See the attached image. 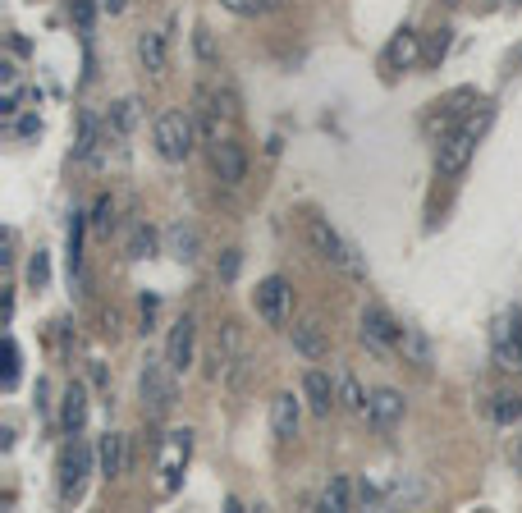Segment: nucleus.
<instances>
[{
	"instance_id": "f257e3e1",
	"label": "nucleus",
	"mask_w": 522,
	"mask_h": 513,
	"mask_svg": "<svg viewBox=\"0 0 522 513\" xmlns=\"http://www.w3.org/2000/svg\"><path fill=\"white\" fill-rule=\"evenodd\" d=\"M303 239H307V248L321 257V262H330V266H339L344 275H353V280H367V266H362V257H358V248L344 239V234L330 225L326 216H316V211H307L303 216Z\"/></svg>"
},
{
	"instance_id": "f03ea898",
	"label": "nucleus",
	"mask_w": 522,
	"mask_h": 513,
	"mask_svg": "<svg viewBox=\"0 0 522 513\" xmlns=\"http://www.w3.org/2000/svg\"><path fill=\"white\" fill-rule=\"evenodd\" d=\"M152 142H156V152H161V161L184 165L197 147V120L188 110H161L152 124Z\"/></svg>"
},
{
	"instance_id": "7ed1b4c3",
	"label": "nucleus",
	"mask_w": 522,
	"mask_h": 513,
	"mask_svg": "<svg viewBox=\"0 0 522 513\" xmlns=\"http://www.w3.org/2000/svg\"><path fill=\"white\" fill-rule=\"evenodd\" d=\"M358 339H362V349H371V353H376V358H390V353H399L403 321H394L381 303H371V307H362Z\"/></svg>"
},
{
	"instance_id": "20e7f679",
	"label": "nucleus",
	"mask_w": 522,
	"mask_h": 513,
	"mask_svg": "<svg viewBox=\"0 0 522 513\" xmlns=\"http://www.w3.org/2000/svg\"><path fill=\"white\" fill-rule=\"evenodd\" d=\"M477 142L481 138L472 129H463V124L449 129L445 138H435V175H440V179H458L472 165V156H477Z\"/></svg>"
},
{
	"instance_id": "39448f33",
	"label": "nucleus",
	"mask_w": 522,
	"mask_h": 513,
	"mask_svg": "<svg viewBox=\"0 0 522 513\" xmlns=\"http://www.w3.org/2000/svg\"><path fill=\"white\" fill-rule=\"evenodd\" d=\"M138 394H142V408L152 417L170 413L174 404V372L165 358H147L142 362V376H138Z\"/></svg>"
},
{
	"instance_id": "423d86ee",
	"label": "nucleus",
	"mask_w": 522,
	"mask_h": 513,
	"mask_svg": "<svg viewBox=\"0 0 522 513\" xmlns=\"http://www.w3.org/2000/svg\"><path fill=\"white\" fill-rule=\"evenodd\" d=\"M188 459H193V431L188 426H174L161 436V459H156V472H161V491H174L179 477H184Z\"/></svg>"
},
{
	"instance_id": "0eeeda50",
	"label": "nucleus",
	"mask_w": 522,
	"mask_h": 513,
	"mask_svg": "<svg viewBox=\"0 0 522 513\" xmlns=\"http://www.w3.org/2000/svg\"><path fill=\"white\" fill-rule=\"evenodd\" d=\"M55 472H60V500L74 504L78 495H83L87 472H92V449H87L78 436H69V445L60 449V463H55Z\"/></svg>"
},
{
	"instance_id": "6e6552de",
	"label": "nucleus",
	"mask_w": 522,
	"mask_h": 513,
	"mask_svg": "<svg viewBox=\"0 0 522 513\" xmlns=\"http://www.w3.org/2000/svg\"><path fill=\"white\" fill-rule=\"evenodd\" d=\"M252 307H257V317L266 326H289V312H294V289L284 275H266L257 284V294H252Z\"/></svg>"
},
{
	"instance_id": "1a4fd4ad",
	"label": "nucleus",
	"mask_w": 522,
	"mask_h": 513,
	"mask_svg": "<svg viewBox=\"0 0 522 513\" xmlns=\"http://www.w3.org/2000/svg\"><path fill=\"white\" fill-rule=\"evenodd\" d=\"M490 339H495V362H500L504 372H522V312L518 307L504 312V317H495Z\"/></svg>"
},
{
	"instance_id": "9d476101",
	"label": "nucleus",
	"mask_w": 522,
	"mask_h": 513,
	"mask_svg": "<svg viewBox=\"0 0 522 513\" xmlns=\"http://www.w3.org/2000/svg\"><path fill=\"white\" fill-rule=\"evenodd\" d=\"M403 417H408V399H403L394 385H381V390H371L367 399V422L381 431V436H390V431H399Z\"/></svg>"
},
{
	"instance_id": "9b49d317",
	"label": "nucleus",
	"mask_w": 522,
	"mask_h": 513,
	"mask_svg": "<svg viewBox=\"0 0 522 513\" xmlns=\"http://www.w3.org/2000/svg\"><path fill=\"white\" fill-rule=\"evenodd\" d=\"M211 170H216V179L225 188H239L248 179V152H243V142H234V138L211 142Z\"/></svg>"
},
{
	"instance_id": "f8f14e48",
	"label": "nucleus",
	"mask_w": 522,
	"mask_h": 513,
	"mask_svg": "<svg viewBox=\"0 0 522 513\" xmlns=\"http://www.w3.org/2000/svg\"><path fill=\"white\" fill-rule=\"evenodd\" d=\"M426 60V42L417 28H399V33L390 37V46H385L381 65L390 69V74H403V69H417Z\"/></svg>"
},
{
	"instance_id": "ddd939ff",
	"label": "nucleus",
	"mask_w": 522,
	"mask_h": 513,
	"mask_svg": "<svg viewBox=\"0 0 522 513\" xmlns=\"http://www.w3.org/2000/svg\"><path fill=\"white\" fill-rule=\"evenodd\" d=\"M303 408H307V399H303V390H280L271 399V436L275 440H284V445H289V440L298 436V426H303Z\"/></svg>"
},
{
	"instance_id": "4468645a",
	"label": "nucleus",
	"mask_w": 522,
	"mask_h": 513,
	"mask_svg": "<svg viewBox=\"0 0 522 513\" xmlns=\"http://www.w3.org/2000/svg\"><path fill=\"white\" fill-rule=\"evenodd\" d=\"M193 353H197V321L179 317L170 326V339H165V362H170V372L184 376L188 367H193Z\"/></svg>"
},
{
	"instance_id": "2eb2a0df",
	"label": "nucleus",
	"mask_w": 522,
	"mask_h": 513,
	"mask_svg": "<svg viewBox=\"0 0 522 513\" xmlns=\"http://www.w3.org/2000/svg\"><path fill=\"white\" fill-rule=\"evenodd\" d=\"M303 399H307V413L326 422V417L335 413V404H339V381H330L321 367H307L303 372Z\"/></svg>"
},
{
	"instance_id": "dca6fc26",
	"label": "nucleus",
	"mask_w": 522,
	"mask_h": 513,
	"mask_svg": "<svg viewBox=\"0 0 522 513\" xmlns=\"http://www.w3.org/2000/svg\"><path fill=\"white\" fill-rule=\"evenodd\" d=\"M289 344H294V353L303 362L330 358V339H326V330H321V321H294V326H289Z\"/></svg>"
},
{
	"instance_id": "f3484780",
	"label": "nucleus",
	"mask_w": 522,
	"mask_h": 513,
	"mask_svg": "<svg viewBox=\"0 0 522 513\" xmlns=\"http://www.w3.org/2000/svg\"><path fill=\"white\" fill-rule=\"evenodd\" d=\"M97 472L106 481H120L124 472H129V440H124L120 431H106V436L97 440Z\"/></svg>"
},
{
	"instance_id": "a211bd4d",
	"label": "nucleus",
	"mask_w": 522,
	"mask_h": 513,
	"mask_svg": "<svg viewBox=\"0 0 522 513\" xmlns=\"http://www.w3.org/2000/svg\"><path fill=\"white\" fill-rule=\"evenodd\" d=\"M133 51H138V65L152 78H161L165 69H170V42H165V33H156V28H142Z\"/></svg>"
},
{
	"instance_id": "6ab92c4d",
	"label": "nucleus",
	"mask_w": 522,
	"mask_h": 513,
	"mask_svg": "<svg viewBox=\"0 0 522 513\" xmlns=\"http://www.w3.org/2000/svg\"><path fill=\"white\" fill-rule=\"evenodd\" d=\"M83 426H87V385L69 381L65 394H60V431L65 436H83Z\"/></svg>"
},
{
	"instance_id": "aec40b11",
	"label": "nucleus",
	"mask_w": 522,
	"mask_h": 513,
	"mask_svg": "<svg viewBox=\"0 0 522 513\" xmlns=\"http://www.w3.org/2000/svg\"><path fill=\"white\" fill-rule=\"evenodd\" d=\"M165 252H170L174 262L193 266L197 257H202V239H197L193 225H184V220H179V225H170V230H165Z\"/></svg>"
},
{
	"instance_id": "412c9836",
	"label": "nucleus",
	"mask_w": 522,
	"mask_h": 513,
	"mask_svg": "<svg viewBox=\"0 0 522 513\" xmlns=\"http://www.w3.org/2000/svg\"><path fill=\"white\" fill-rule=\"evenodd\" d=\"M142 120V101L138 97H120L110 106V138H129Z\"/></svg>"
},
{
	"instance_id": "4be33fe9",
	"label": "nucleus",
	"mask_w": 522,
	"mask_h": 513,
	"mask_svg": "<svg viewBox=\"0 0 522 513\" xmlns=\"http://www.w3.org/2000/svg\"><path fill=\"white\" fill-rule=\"evenodd\" d=\"M399 353H403V362H413V367H431L435 362V353H431V339L422 335L417 326H403V339H399Z\"/></svg>"
},
{
	"instance_id": "5701e85b",
	"label": "nucleus",
	"mask_w": 522,
	"mask_h": 513,
	"mask_svg": "<svg viewBox=\"0 0 522 513\" xmlns=\"http://www.w3.org/2000/svg\"><path fill=\"white\" fill-rule=\"evenodd\" d=\"M321 509H330V513H348V509H353V481H348L344 472H335V477L326 481V491H321Z\"/></svg>"
},
{
	"instance_id": "b1692460",
	"label": "nucleus",
	"mask_w": 522,
	"mask_h": 513,
	"mask_svg": "<svg viewBox=\"0 0 522 513\" xmlns=\"http://www.w3.org/2000/svg\"><path fill=\"white\" fill-rule=\"evenodd\" d=\"M97 147H101V124H97V115H78V142H74V156L78 161H92L97 156Z\"/></svg>"
},
{
	"instance_id": "393cba45",
	"label": "nucleus",
	"mask_w": 522,
	"mask_h": 513,
	"mask_svg": "<svg viewBox=\"0 0 522 513\" xmlns=\"http://www.w3.org/2000/svg\"><path fill=\"white\" fill-rule=\"evenodd\" d=\"M156 252H161V239H156L152 225H133L124 257H129V262H147V257H156Z\"/></svg>"
},
{
	"instance_id": "a878e982",
	"label": "nucleus",
	"mask_w": 522,
	"mask_h": 513,
	"mask_svg": "<svg viewBox=\"0 0 522 513\" xmlns=\"http://www.w3.org/2000/svg\"><path fill=\"white\" fill-rule=\"evenodd\" d=\"M335 381H339V404L353 408V413H367V399H371V394L362 390L358 376H353V372H339Z\"/></svg>"
},
{
	"instance_id": "bb28decb",
	"label": "nucleus",
	"mask_w": 522,
	"mask_h": 513,
	"mask_svg": "<svg viewBox=\"0 0 522 513\" xmlns=\"http://www.w3.org/2000/svg\"><path fill=\"white\" fill-rule=\"evenodd\" d=\"M490 413H495V422L500 426H518L522 422V394L518 390H500L495 394V404H490Z\"/></svg>"
},
{
	"instance_id": "cd10ccee",
	"label": "nucleus",
	"mask_w": 522,
	"mask_h": 513,
	"mask_svg": "<svg viewBox=\"0 0 522 513\" xmlns=\"http://www.w3.org/2000/svg\"><path fill=\"white\" fill-rule=\"evenodd\" d=\"M87 220H92V216H83V211H74V216H69V243H65L69 271H78V266H83V230H87Z\"/></svg>"
},
{
	"instance_id": "c85d7f7f",
	"label": "nucleus",
	"mask_w": 522,
	"mask_h": 513,
	"mask_svg": "<svg viewBox=\"0 0 522 513\" xmlns=\"http://www.w3.org/2000/svg\"><path fill=\"white\" fill-rule=\"evenodd\" d=\"M193 55H197V60H202L207 69L220 65V46H216V37H211V28H202V23L193 28Z\"/></svg>"
},
{
	"instance_id": "c756f323",
	"label": "nucleus",
	"mask_w": 522,
	"mask_h": 513,
	"mask_svg": "<svg viewBox=\"0 0 522 513\" xmlns=\"http://www.w3.org/2000/svg\"><path fill=\"white\" fill-rule=\"evenodd\" d=\"M252 367H257V362H252L248 353H234V358L225 362V385H229V390H248Z\"/></svg>"
},
{
	"instance_id": "7c9ffc66",
	"label": "nucleus",
	"mask_w": 522,
	"mask_h": 513,
	"mask_svg": "<svg viewBox=\"0 0 522 513\" xmlns=\"http://www.w3.org/2000/svg\"><path fill=\"white\" fill-rule=\"evenodd\" d=\"M97 10H101V0H69V19H74L78 33H92V23H97Z\"/></svg>"
},
{
	"instance_id": "2f4dec72",
	"label": "nucleus",
	"mask_w": 522,
	"mask_h": 513,
	"mask_svg": "<svg viewBox=\"0 0 522 513\" xmlns=\"http://www.w3.org/2000/svg\"><path fill=\"white\" fill-rule=\"evenodd\" d=\"M449 46H454V28H435L431 42H426V65L440 69V60L449 55Z\"/></svg>"
},
{
	"instance_id": "473e14b6",
	"label": "nucleus",
	"mask_w": 522,
	"mask_h": 513,
	"mask_svg": "<svg viewBox=\"0 0 522 513\" xmlns=\"http://www.w3.org/2000/svg\"><path fill=\"white\" fill-rule=\"evenodd\" d=\"M110 225H115V197L101 193L97 207H92V230H97V234H110Z\"/></svg>"
},
{
	"instance_id": "72a5a7b5",
	"label": "nucleus",
	"mask_w": 522,
	"mask_h": 513,
	"mask_svg": "<svg viewBox=\"0 0 522 513\" xmlns=\"http://www.w3.org/2000/svg\"><path fill=\"white\" fill-rule=\"evenodd\" d=\"M220 10L239 14V19H257V14L271 10V0H220Z\"/></svg>"
},
{
	"instance_id": "f704fd0d",
	"label": "nucleus",
	"mask_w": 522,
	"mask_h": 513,
	"mask_svg": "<svg viewBox=\"0 0 522 513\" xmlns=\"http://www.w3.org/2000/svg\"><path fill=\"white\" fill-rule=\"evenodd\" d=\"M28 284H33V289H46V284H51V262H46L42 248L28 257Z\"/></svg>"
},
{
	"instance_id": "c9c22d12",
	"label": "nucleus",
	"mask_w": 522,
	"mask_h": 513,
	"mask_svg": "<svg viewBox=\"0 0 522 513\" xmlns=\"http://www.w3.org/2000/svg\"><path fill=\"white\" fill-rule=\"evenodd\" d=\"M239 266H243V252H239V248H225V257H220V262H216V280L234 284V275H239Z\"/></svg>"
},
{
	"instance_id": "e433bc0d",
	"label": "nucleus",
	"mask_w": 522,
	"mask_h": 513,
	"mask_svg": "<svg viewBox=\"0 0 522 513\" xmlns=\"http://www.w3.org/2000/svg\"><path fill=\"white\" fill-rule=\"evenodd\" d=\"M5 390H14V381H19V344L14 339H5Z\"/></svg>"
},
{
	"instance_id": "4c0bfd02",
	"label": "nucleus",
	"mask_w": 522,
	"mask_h": 513,
	"mask_svg": "<svg viewBox=\"0 0 522 513\" xmlns=\"http://www.w3.org/2000/svg\"><path fill=\"white\" fill-rule=\"evenodd\" d=\"M14 133H19L23 142H33L37 133H42V120H37V115H23V120H14Z\"/></svg>"
},
{
	"instance_id": "58836bf2",
	"label": "nucleus",
	"mask_w": 522,
	"mask_h": 513,
	"mask_svg": "<svg viewBox=\"0 0 522 513\" xmlns=\"http://www.w3.org/2000/svg\"><path fill=\"white\" fill-rule=\"evenodd\" d=\"M509 463H513V472H522V431L513 436V445H509Z\"/></svg>"
},
{
	"instance_id": "ea45409f",
	"label": "nucleus",
	"mask_w": 522,
	"mask_h": 513,
	"mask_svg": "<svg viewBox=\"0 0 522 513\" xmlns=\"http://www.w3.org/2000/svg\"><path fill=\"white\" fill-rule=\"evenodd\" d=\"M101 10H106V14H124V10H129V0H101Z\"/></svg>"
},
{
	"instance_id": "a19ab883",
	"label": "nucleus",
	"mask_w": 522,
	"mask_h": 513,
	"mask_svg": "<svg viewBox=\"0 0 522 513\" xmlns=\"http://www.w3.org/2000/svg\"><path fill=\"white\" fill-rule=\"evenodd\" d=\"M92 381H97L101 390H106V385H110V376H106V367H101V362H92Z\"/></svg>"
},
{
	"instance_id": "79ce46f5",
	"label": "nucleus",
	"mask_w": 522,
	"mask_h": 513,
	"mask_svg": "<svg viewBox=\"0 0 522 513\" xmlns=\"http://www.w3.org/2000/svg\"><path fill=\"white\" fill-rule=\"evenodd\" d=\"M490 5H504V0H490Z\"/></svg>"
},
{
	"instance_id": "37998d69",
	"label": "nucleus",
	"mask_w": 522,
	"mask_h": 513,
	"mask_svg": "<svg viewBox=\"0 0 522 513\" xmlns=\"http://www.w3.org/2000/svg\"><path fill=\"white\" fill-rule=\"evenodd\" d=\"M513 5H522V0H513Z\"/></svg>"
}]
</instances>
